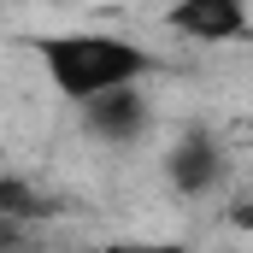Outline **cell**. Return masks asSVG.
I'll return each mask as SVG.
<instances>
[{
    "label": "cell",
    "instance_id": "cell-6",
    "mask_svg": "<svg viewBox=\"0 0 253 253\" xmlns=\"http://www.w3.org/2000/svg\"><path fill=\"white\" fill-rule=\"evenodd\" d=\"M100 253H194V248H183V242H112Z\"/></svg>",
    "mask_w": 253,
    "mask_h": 253
},
{
    "label": "cell",
    "instance_id": "cell-1",
    "mask_svg": "<svg viewBox=\"0 0 253 253\" xmlns=\"http://www.w3.org/2000/svg\"><path fill=\"white\" fill-rule=\"evenodd\" d=\"M36 59H42L47 83L59 88L65 100L83 106V100H94L106 88L141 83L147 65H153V53L135 47V42H124V36H112V30H59V36H42L36 42Z\"/></svg>",
    "mask_w": 253,
    "mask_h": 253
},
{
    "label": "cell",
    "instance_id": "cell-2",
    "mask_svg": "<svg viewBox=\"0 0 253 253\" xmlns=\"http://www.w3.org/2000/svg\"><path fill=\"white\" fill-rule=\"evenodd\" d=\"M165 24H171L177 36H189V42L218 47V42L248 36V0H171Z\"/></svg>",
    "mask_w": 253,
    "mask_h": 253
},
{
    "label": "cell",
    "instance_id": "cell-8",
    "mask_svg": "<svg viewBox=\"0 0 253 253\" xmlns=\"http://www.w3.org/2000/svg\"><path fill=\"white\" fill-rule=\"evenodd\" d=\"M230 224H236V230H248V236H253V200H242V206H230Z\"/></svg>",
    "mask_w": 253,
    "mask_h": 253
},
{
    "label": "cell",
    "instance_id": "cell-3",
    "mask_svg": "<svg viewBox=\"0 0 253 253\" xmlns=\"http://www.w3.org/2000/svg\"><path fill=\"white\" fill-rule=\"evenodd\" d=\"M83 129H88L94 141H112V147L135 141V135L147 129V94L129 83V88H106V94L83 100Z\"/></svg>",
    "mask_w": 253,
    "mask_h": 253
},
{
    "label": "cell",
    "instance_id": "cell-5",
    "mask_svg": "<svg viewBox=\"0 0 253 253\" xmlns=\"http://www.w3.org/2000/svg\"><path fill=\"white\" fill-rule=\"evenodd\" d=\"M0 212H6L12 224H42V218H53L59 206H53L47 194L36 189L30 177H12V171H0Z\"/></svg>",
    "mask_w": 253,
    "mask_h": 253
},
{
    "label": "cell",
    "instance_id": "cell-4",
    "mask_svg": "<svg viewBox=\"0 0 253 253\" xmlns=\"http://www.w3.org/2000/svg\"><path fill=\"white\" fill-rule=\"evenodd\" d=\"M165 177H171V189L200 200V194H212L224 183V153H218V141L206 135V129H189L171 153H165Z\"/></svg>",
    "mask_w": 253,
    "mask_h": 253
},
{
    "label": "cell",
    "instance_id": "cell-9",
    "mask_svg": "<svg viewBox=\"0 0 253 253\" xmlns=\"http://www.w3.org/2000/svg\"><path fill=\"white\" fill-rule=\"evenodd\" d=\"M0 159H6V153H0Z\"/></svg>",
    "mask_w": 253,
    "mask_h": 253
},
{
    "label": "cell",
    "instance_id": "cell-7",
    "mask_svg": "<svg viewBox=\"0 0 253 253\" xmlns=\"http://www.w3.org/2000/svg\"><path fill=\"white\" fill-rule=\"evenodd\" d=\"M18 248H24V224H12L0 212V253H18Z\"/></svg>",
    "mask_w": 253,
    "mask_h": 253
}]
</instances>
